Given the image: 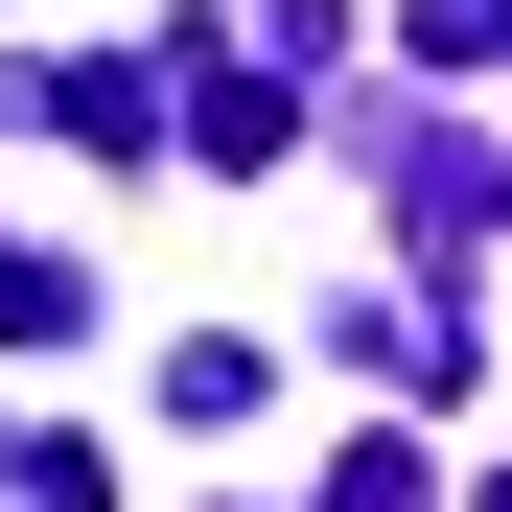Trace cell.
Here are the masks:
<instances>
[{"label": "cell", "instance_id": "1", "mask_svg": "<svg viewBox=\"0 0 512 512\" xmlns=\"http://www.w3.org/2000/svg\"><path fill=\"white\" fill-rule=\"evenodd\" d=\"M94 326V256H47V233H0V350H70Z\"/></svg>", "mask_w": 512, "mask_h": 512}, {"label": "cell", "instance_id": "2", "mask_svg": "<svg viewBox=\"0 0 512 512\" xmlns=\"http://www.w3.org/2000/svg\"><path fill=\"white\" fill-rule=\"evenodd\" d=\"M489 512H512V489H489Z\"/></svg>", "mask_w": 512, "mask_h": 512}]
</instances>
